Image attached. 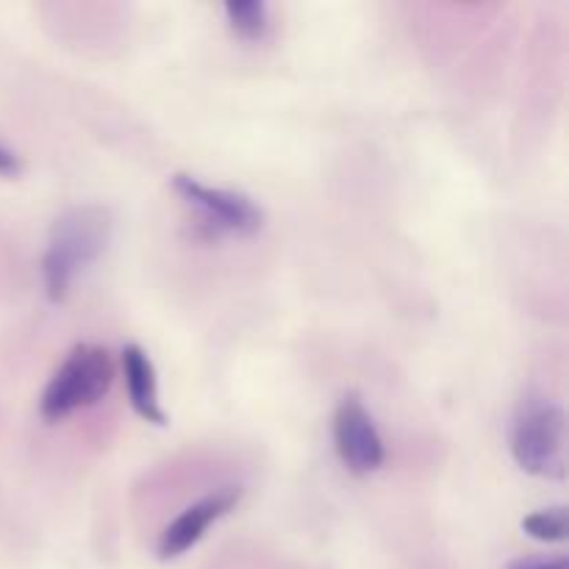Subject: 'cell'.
<instances>
[{"mask_svg": "<svg viewBox=\"0 0 569 569\" xmlns=\"http://www.w3.org/2000/svg\"><path fill=\"white\" fill-rule=\"evenodd\" d=\"M111 233L114 220L100 203L70 206L56 217L48 250L42 256L44 292L53 303H61L70 295L76 278L109 250Z\"/></svg>", "mask_w": 569, "mask_h": 569, "instance_id": "cell-1", "label": "cell"}, {"mask_svg": "<svg viewBox=\"0 0 569 569\" xmlns=\"http://www.w3.org/2000/svg\"><path fill=\"white\" fill-rule=\"evenodd\" d=\"M172 192L194 211V228L203 239L256 237L264 226V211L237 189L209 187L189 172H176Z\"/></svg>", "mask_w": 569, "mask_h": 569, "instance_id": "cell-4", "label": "cell"}, {"mask_svg": "<svg viewBox=\"0 0 569 569\" xmlns=\"http://www.w3.org/2000/svg\"><path fill=\"white\" fill-rule=\"evenodd\" d=\"M506 569H569L565 556H526L515 559Z\"/></svg>", "mask_w": 569, "mask_h": 569, "instance_id": "cell-10", "label": "cell"}, {"mask_svg": "<svg viewBox=\"0 0 569 569\" xmlns=\"http://www.w3.org/2000/svg\"><path fill=\"white\" fill-rule=\"evenodd\" d=\"M111 381H114V361L109 350L98 345H76L44 387L39 415L48 422H59L72 411L89 409L103 400Z\"/></svg>", "mask_w": 569, "mask_h": 569, "instance_id": "cell-3", "label": "cell"}, {"mask_svg": "<svg viewBox=\"0 0 569 569\" xmlns=\"http://www.w3.org/2000/svg\"><path fill=\"white\" fill-rule=\"evenodd\" d=\"M239 500H242V489L222 487L217 489V492L206 495L203 500L192 503L189 509H183L159 537V548H156L159 559H181L187 550H192L194 545L206 537V531H209L217 520H222V517L231 515V511L237 509Z\"/></svg>", "mask_w": 569, "mask_h": 569, "instance_id": "cell-6", "label": "cell"}, {"mask_svg": "<svg viewBox=\"0 0 569 569\" xmlns=\"http://www.w3.org/2000/svg\"><path fill=\"white\" fill-rule=\"evenodd\" d=\"M333 445H337V456L353 476H370L383 465V439L378 433L376 420L359 395H348L342 403L337 406L333 415Z\"/></svg>", "mask_w": 569, "mask_h": 569, "instance_id": "cell-5", "label": "cell"}, {"mask_svg": "<svg viewBox=\"0 0 569 569\" xmlns=\"http://www.w3.org/2000/svg\"><path fill=\"white\" fill-rule=\"evenodd\" d=\"M511 456L528 476L545 481L567 478V417L553 400L531 398L520 406L511 426Z\"/></svg>", "mask_w": 569, "mask_h": 569, "instance_id": "cell-2", "label": "cell"}, {"mask_svg": "<svg viewBox=\"0 0 569 569\" xmlns=\"http://www.w3.org/2000/svg\"><path fill=\"white\" fill-rule=\"evenodd\" d=\"M226 17L231 31L248 42L264 39L270 31V9L264 0H228Z\"/></svg>", "mask_w": 569, "mask_h": 569, "instance_id": "cell-8", "label": "cell"}, {"mask_svg": "<svg viewBox=\"0 0 569 569\" xmlns=\"http://www.w3.org/2000/svg\"><path fill=\"white\" fill-rule=\"evenodd\" d=\"M522 531L537 542H565L567 539V509L565 506H553V509L533 511L522 520Z\"/></svg>", "mask_w": 569, "mask_h": 569, "instance_id": "cell-9", "label": "cell"}, {"mask_svg": "<svg viewBox=\"0 0 569 569\" xmlns=\"http://www.w3.org/2000/svg\"><path fill=\"white\" fill-rule=\"evenodd\" d=\"M122 376H126L128 400L131 409L150 426H167V415L159 403V383H156V370L150 356L139 345H126L120 356Z\"/></svg>", "mask_w": 569, "mask_h": 569, "instance_id": "cell-7", "label": "cell"}, {"mask_svg": "<svg viewBox=\"0 0 569 569\" xmlns=\"http://www.w3.org/2000/svg\"><path fill=\"white\" fill-rule=\"evenodd\" d=\"M22 172V159L0 142V178H17Z\"/></svg>", "mask_w": 569, "mask_h": 569, "instance_id": "cell-11", "label": "cell"}]
</instances>
